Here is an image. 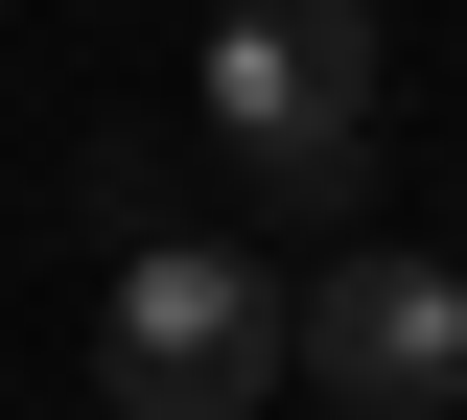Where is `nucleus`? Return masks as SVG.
<instances>
[{"label":"nucleus","mask_w":467,"mask_h":420,"mask_svg":"<svg viewBox=\"0 0 467 420\" xmlns=\"http://www.w3.org/2000/svg\"><path fill=\"white\" fill-rule=\"evenodd\" d=\"M281 374H327V420H467V257L327 234V281H281Z\"/></svg>","instance_id":"obj_3"},{"label":"nucleus","mask_w":467,"mask_h":420,"mask_svg":"<svg viewBox=\"0 0 467 420\" xmlns=\"http://www.w3.org/2000/svg\"><path fill=\"white\" fill-rule=\"evenodd\" d=\"M187 118L257 210L327 234L350 187H374V0H211V70H187Z\"/></svg>","instance_id":"obj_1"},{"label":"nucleus","mask_w":467,"mask_h":420,"mask_svg":"<svg viewBox=\"0 0 467 420\" xmlns=\"http://www.w3.org/2000/svg\"><path fill=\"white\" fill-rule=\"evenodd\" d=\"M94 397L117 420H257L281 397V281L234 234H140L117 303H94Z\"/></svg>","instance_id":"obj_2"}]
</instances>
